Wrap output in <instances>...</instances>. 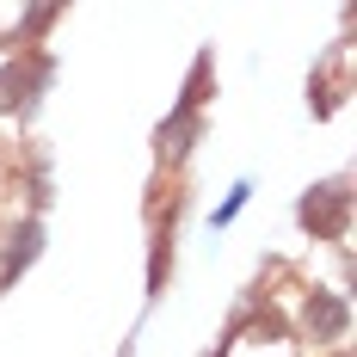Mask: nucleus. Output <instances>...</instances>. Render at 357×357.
<instances>
[{
    "label": "nucleus",
    "instance_id": "nucleus-4",
    "mask_svg": "<svg viewBox=\"0 0 357 357\" xmlns=\"http://www.w3.org/2000/svg\"><path fill=\"white\" fill-rule=\"evenodd\" d=\"M191 136H197V111H185V105H178L173 117L160 123V154H167V160H178V154L191 148Z\"/></svg>",
    "mask_w": 357,
    "mask_h": 357
},
{
    "label": "nucleus",
    "instance_id": "nucleus-2",
    "mask_svg": "<svg viewBox=\"0 0 357 357\" xmlns=\"http://www.w3.org/2000/svg\"><path fill=\"white\" fill-rule=\"evenodd\" d=\"M345 321H351V308H345V296H333V289H314L308 308H302V326H308L314 339H345Z\"/></svg>",
    "mask_w": 357,
    "mask_h": 357
},
{
    "label": "nucleus",
    "instance_id": "nucleus-1",
    "mask_svg": "<svg viewBox=\"0 0 357 357\" xmlns=\"http://www.w3.org/2000/svg\"><path fill=\"white\" fill-rule=\"evenodd\" d=\"M345 210H351V185L345 178H326V185H314L308 197H302V228H314L321 241H345Z\"/></svg>",
    "mask_w": 357,
    "mask_h": 357
},
{
    "label": "nucleus",
    "instance_id": "nucleus-3",
    "mask_svg": "<svg viewBox=\"0 0 357 357\" xmlns=\"http://www.w3.org/2000/svg\"><path fill=\"white\" fill-rule=\"evenodd\" d=\"M37 247H43V228H37V222H19V234L6 241V259H0V284H13V278L37 259Z\"/></svg>",
    "mask_w": 357,
    "mask_h": 357
}]
</instances>
